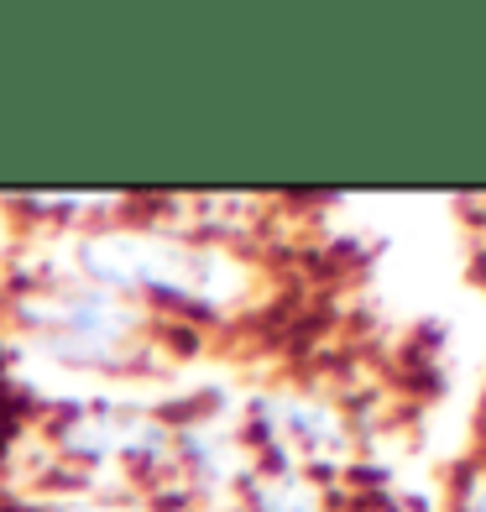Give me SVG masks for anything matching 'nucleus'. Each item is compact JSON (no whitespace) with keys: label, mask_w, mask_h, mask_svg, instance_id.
Masks as SVG:
<instances>
[{"label":"nucleus","mask_w":486,"mask_h":512,"mask_svg":"<svg viewBox=\"0 0 486 512\" xmlns=\"http://www.w3.org/2000/svg\"><path fill=\"white\" fill-rule=\"evenodd\" d=\"M84 272L100 277L105 288H157V293H183V298H210V304L241 288V272L225 256L189 251L168 236H131V230L89 241Z\"/></svg>","instance_id":"f257e3e1"},{"label":"nucleus","mask_w":486,"mask_h":512,"mask_svg":"<svg viewBox=\"0 0 486 512\" xmlns=\"http://www.w3.org/2000/svg\"><path fill=\"white\" fill-rule=\"evenodd\" d=\"M68 450L79 455H152L162 445V429L152 418H136V413H89L79 424H68Z\"/></svg>","instance_id":"f03ea898"},{"label":"nucleus","mask_w":486,"mask_h":512,"mask_svg":"<svg viewBox=\"0 0 486 512\" xmlns=\"http://www.w3.org/2000/svg\"><path fill=\"white\" fill-rule=\"evenodd\" d=\"M262 507L267 512H314V492L304 481H277L262 492Z\"/></svg>","instance_id":"7ed1b4c3"},{"label":"nucleus","mask_w":486,"mask_h":512,"mask_svg":"<svg viewBox=\"0 0 486 512\" xmlns=\"http://www.w3.org/2000/svg\"><path fill=\"white\" fill-rule=\"evenodd\" d=\"M53 512H121V507H95V502H84V507H53Z\"/></svg>","instance_id":"20e7f679"},{"label":"nucleus","mask_w":486,"mask_h":512,"mask_svg":"<svg viewBox=\"0 0 486 512\" xmlns=\"http://www.w3.org/2000/svg\"><path fill=\"white\" fill-rule=\"evenodd\" d=\"M471 512H486V497H476V507H471Z\"/></svg>","instance_id":"39448f33"}]
</instances>
